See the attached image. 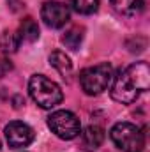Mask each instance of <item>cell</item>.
Returning <instances> with one entry per match:
<instances>
[{"label": "cell", "instance_id": "1", "mask_svg": "<svg viewBox=\"0 0 150 152\" xmlns=\"http://www.w3.org/2000/svg\"><path fill=\"white\" fill-rule=\"evenodd\" d=\"M150 85V67L147 62H136L113 80L111 85V97L117 103L131 104L134 103L141 92L149 90Z\"/></svg>", "mask_w": 150, "mask_h": 152}, {"label": "cell", "instance_id": "2", "mask_svg": "<svg viewBox=\"0 0 150 152\" xmlns=\"http://www.w3.org/2000/svg\"><path fill=\"white\" fill-rule=\"evenodd\" d=\"M28 94L41 108L50 110L62 103L64 94L60 87L42 75H34L28 81Z\"/></svg>", "mask_w": 150, "mask_h": 152}, {"label": "cell", "instance_id": "3", "mask_svg": "<svg viewBox=\"0 0 150 152\" xmlns=\"http://www.w3.org/2000/svg\"><path fill=\"white\" fill-rule=\"evenodd\" d=\"M113 143L122 152H141L145 147V134L131 122H118L110 131Z\"/></svg>", "mask_w": 150, "mask_h": 152}, {"label": "cell", "instance_id": "4", "mask_svg": "<svg viewBox=\"0 0 150 152\" xmlns=\"http://www.w3.org/2000/svg\"><path fill=\"white\" fill-rule=\"evenodd\" d=\"M113 78V69L110 64H97L92 67H87L79 73V83L85 94L88 96H99L104 92Z\"/></svg>", "mask_w": 150, "mask_h": 152}, {"label": "cell", "instance_id": "5", "mask_svg": "<svg viewBox=\"0 0 150 152\" xmlns=\"http://www.w3.org/2000/svg\"><path fill=\"white\" fill-rule=\"evenodd\" d=\"M48 127L60 138V140H73L81 133L79 118L69 110L53 112L48 118Z\"/></svg>", "mask_w": 150, "mask_h": 152}, {"label": "cell", "instance_id": "6", "mask_svg": "<svg viewBox=\"0 0 150 152\" xmlns=\"http://www.w3.org/2000/svg\"><path fill=\"white\" fill-rule=\"evenodd\" d=\"M41 18L50 28H62L69 21L71 12L66 4L57 2V0H48L41 7Z\"/></svg>", "mask_w": 150, "mask_h": 152}, {"label": "cell", "instance_id": "7", "mask_svg": "<svg viewBox=\"0 0 150 152\" xmlns=\"http://www.w3.org/2000/svg\"><path fill=\"white\" fill-rule=\"evenodd\" d=\"M5 138H7V143L12 149H21V147H27V145H30L34 142L36 133H34V129L28 124L14 120V122L7 124V127H5Z\"/></svg>", "mask_w": 150, "mask_h": 152}, {"label": "cell", "instance_id": "8", "mask_svg": "<svg viewBox=\"0 0 150 152\" xmlns=\"http://www.w3.org/2000/svg\"><path fill=\"white\" fill-rule=\"evenodd\" d=\"M50 64L60 73V76L64 80H67V81L71 80V76H73V62L64 51H53L50 55Z\"/></svg>", "mask_w": 150, "mask_h": 152}, {"label": "cell", "instance_id": "9", "mask_svg": "<svg viewBox=\"0 0 150 152\" xmlns=\"http://www.w3.org/2000/svg\"><path fill=\"white\" fill-rule=\"evenodd\" d=\"M110 2L113 9L124 16H136L147 5V0H110Z\"/></svg>", "mask_w": 150, "mask_h": 152}, {"label": "cell", "instance_id": "10", "mask_svg": "<svg viewBox=\"0 0 150 152\" xmlns=\"http://www.w3.org/2000/svg\"><path fill=\"white\" fill-rule=\"evenodd\" d=\"M103 140H104V131L99 126H88L83 131V145L88 151H95L97 147H101Z\"/></svg>", "mask_w": 150, "mask_h": 152}, {"label": "cell", "instance_id": "11", "mask_svg": "<svg viewBox=\"0 0 150 152\" xmlns=\"http://www.w3.org/2000/svg\"><path fill=\"white\" fill-rule=\"evenodd\" d=\"M18 36L21 41H27V42H34L39 39V25L37 21L30 16H27L21 25H20V30H18Z\"/></svg>", "mask_w": 150, "mask_h": 152}, {"label": "cell", "instance_id": "12", "mask_svg": "<svg viewBox=\"0 0 150 152\" xmlns=\"http://www.w3.org/2000/svg\"><path fill=\"white\" fill-rule=\"evenodd\" d=\"M20 42H21V39H20L18 34H14V32H11V30H5V32H2V36H0V51L5 53V55L14 53V51H18Z\"/></svg>", "mask_w": 150, "mask_h": 152}, {"label": "cell", "instance_id": "13", "mask_svg": "<svg viewBox=\"0 0 150 152\" xmlns=\"http://www.w3.org/2000/svg\"><path fill=\"white\" fill-rule=\"evenodd\" d=\"M83 36H85V30L83 27H71L64 36H62V42L66 44V48L69 50H78L83 42Z\"/></svg>", "mask_w": 150, "mask_h": 152}, {"label": "cell", "instance_id": "14", "mask_svg": "<svg viewBox=\"0 0 150 152\" xmlns=\"http://www.w3.org/2000/svg\"><path fill=\"white\" fill-rule=\"evenodd\" d=\"M69 5L79 14H94L99 9V0H69Z\"/></svg>", "mask_w": 150, "mask_h": 152}, {"label": "cell", "instance_id": "15", "mask_svg": "<svg viewBox=\"0 0 150 152\" xmlns=\"http://www.w3.org/2000/svg\"><path fill=\"white\" fill-rule=\"evenodd\" d=\"M11 71H12V62L9 58H0V78H4Z\"/></svg>", "mask_w": 150, "mask_h": 152}, {"label": "cell", "instance_id": "16", "mask_svg": "<svg viewBox=\"0 0 150 152\" xmlns=\"http://www.w3.org/2000/svg\"><path fill=\"white\" fill-rule=\"evenodd\" d=\"M9 5H11L12 11H18L20 5H21V0H9Z\"/></svg>", "mask_w": 150, "mask_h": 152}]
</instances>
